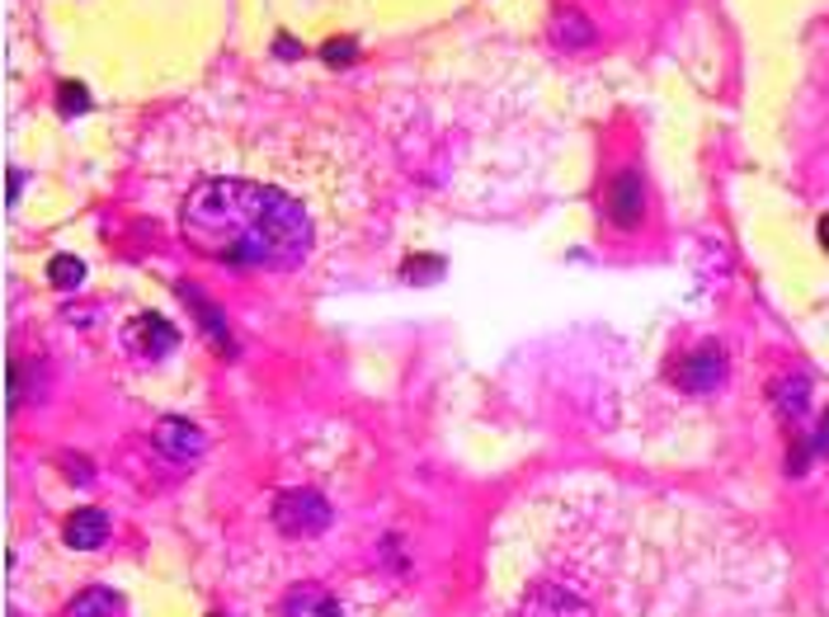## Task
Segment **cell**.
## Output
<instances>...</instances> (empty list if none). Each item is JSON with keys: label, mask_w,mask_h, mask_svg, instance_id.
<instances>
[{"label": "cell", "mask_w": 829, "mask_h": 617, "mask_svg": "<svg viewBox=\"0 0 829 617\" xmlns=\"http://www.w3.org/2000/svg\"><path fill=\"white\" fill-rule=\"evenodd\" d=\"M773 396H778V405H783L787 415H801L806 411V382L801 377L797 382H778V392H773Z\"/></svg>", "instance_id": "13"}, {"label": "cell", "mask_w": 829, "mask_h": 617, "mask_svg": "<svg viewBox=\"0 0 829 617\" xmlns=\"http://www.w3.org/2000/svg\"><path fill=\"white\" fill-rule=\"evenodd\" d=\"M47 278H52V288H81V278H85V264L76 255H57L47 264Z\"/></svg>", "instance_id": "11"}, {"label": "cell", "mask_w": 829, "mask_h": 617, "mask_svg": "<svg viewBox=\"0 0 829 617\" xmlns=\"http://www.w3.org/2000/svg\"><path fill=\"white\" fill-rule=\"evenodd\" d=\"M66 546H76V552H95V546H104V538H109V519L99 514V509H76L72 519H66Z\"/></svg>", "instance_id": "7"}, {"label": "cell", "mask_w": 829, "mask_h": 617, "mask_svg": "<svg viewBox=\"0 0 829 617\" xmlns=\"http://www.w3.org/2000/svg\"><path fill=\"white\" fill-rule=\"evenodd\" d=\"M556 39H566V43H589L594 33H589V24L580 20L575 10H566V14H561V20H556Z\"/></svg>", "instance_id": "14"}, {"label": "cell", "mask_w": 829, "mask_h": 617, "mask_svg": "<svg viewBox=\"0 0 829 617\" xmlns=\"http://www.w3.org/2000/svg\"><path fill=\"white\" fill-rule=\"evenodd\" d=\"M820 245H825V251H829V217L820 222Z\"/></svg>", "instance_id": "18"}, {"label": "cell", "mask_w": 829, "mask_h": 617, "mask_svg": "<svg viewBox=\"0 0 829 617\" xmlns=\"http://www.w3.org/2000/svg\"><path fill=\"white\" fill-rule=\"evenodd\" d=\"M679 382L688 392H716V386L726 382V354H721V344H698L693 354L679 363Z\"/></svg>", "instance_id": "4"}, {"label": "cell", "mask_w": 829, "mask_h": 617, "mask_svg": "<svg viewBox=\"0 0 829 617\" xmlns=\"http://www.w3.org/2000/svg\"><path fill=\"white\" fill-rule=\"evenodd\" d=\"M359 52H354V39H334V43H326V62L330 66H344V62H354Z\"/></svg>", "instance_id": "16"}, {"label": "cell", "mask_w": 829, "mask_h": 617, "mask_svg": "<svg viewBox=\"0 0 829 617\" xmlns=\"http://www.w3.org/2000/svg\"><path fill=\"white\" fill-rule=\"evenodd\" d=\"M274 523L288 538H316L330 528V504L316 490H288V496L274 500Z\"/></svg>", "instance_id": "2"}, {"label": "cell", "mask_w": 829, "mask_h": 617, "mask_svg": "<svg viewBox=\"0 0 829 617\" xmlns=\"http://www.w3.org/2000/svg\"><path fill=\"white\" fill-rule=\"evenodd\" d=\"M123 344L132 349L137 359H166L174 344H180V330H174L166 316H137V321H128V330H123Z\"/></svg>", "instance_id": "3"}, {"label": "cell", "mask_w": 829, "mask_h": 617, "mask_svg": "<svg viewBox=\"0 0 829 617\" xmlns=\"http://www.w3.org/2000/svg\"><path fill=\"white\" fill-rule=\"evenodd\" d=\"M156 444H161V453L174 457V462H193V457L203 453V429L189 425V419H180V415H170L156 425Z\"/></svg>", "instance_id": "6"}, {"label": "cell", "mask_w": 829, "mask_h": 617, "mask_svg": "<svg viewBox=\"0 0 829 617\" xmlns=\"http://www.w3.org/2000/svg\"><path fill=\"white\" fill-rule=\"evenodd\" d=\"M57 109H62V118H76V114L91 109V95H85V85L62 81V91H57Z\"/></svg>", "instance_id": "12"}, {"label": "cell", "mask_w": 829, "mask_h": 617, "mask_svg": "<svg viewBox=\"0 0 829 617\" xmlns=\"http://www.w3.org/2000/svg\"><path fill=\"white\" fill-rule=\"evenodd\" d=\"M20 189H24V174L10 170V203H20Z\"/></svg>", "instance_id": "17"}, {"label": "cell", "mask_w": 829, "mask_h": 617, "mask_svg": "<svg viewBox=\"0 0 829 617\" xmlns=\"http://www.w3.org/2000/svg\"><path fill=\"white\" fill-rule=\"evenodd\" d=\"M284 617H340V604L321 585H293L284 598Z\"/></svg>", "instance_id": "8"}, {"label": "cell", "mask_w": 829, "mask_h": 617, "mask_svg": "<svg viewBox=\"0 0 829 617\" xmlns=\"http://www.w3.org/2000/svg\"><path fill=\"white\" fill-rule=\"evenodd\" d=\"M820 444L829 448V415H825V425H820Z\"/></svg>", "instance_id": "19"}, {"label": "cell", "mask_w": 829, "mask_h": 617, "mask_svg": "<svg viewBox=\"0 0 829 617\" xmlns=\"http://www.w3.org/2000/svg\"><path fill=\"white\" fill-rule=\"evenodd\" d=\"M184 241L217 264L297 269L311 255V217L293 193L255 180H208L189 193Z\"/></svg>", "instance_id": "1"}, {"label": "cell", "mask_w": 829, "mask_h": 617, "mask_svg": "<svg viewBox=\"0 0 829 617\" xmlns=\"http://www.w3.org/2000/svg\"><path fill=\"white\" fill-rule=\"evenodd\" d=\"M180 297H189L193 307H199V321L213 330V344H217V354H232V330L222 326V316H217V307L208 302V297L199 292V288H189V284H180Z\"/></svg>", "instance_id": "9"}, {"label": "cell", "mask_w": 829, "mask_h": 617, "mask_svg": "<svg viewBox=\"0 0 829 617\" xmlns=\"http://www.w3.org/2000/svg\"><path fill=\"white\" fill-rule=\"evenodd\" d=\"M438 274H444V259H411V264H405V278H411V284H415V278H419V284H434Z\"/></svg>", "instance_id": "15"}, {"label": "cell", "mask_w": 829, "mask_h": 617, "mask_svg": "<svg viewBox=\"0 0 829 617\" xmlns=\"http://www.w3.org/2000/svg\"><path fill=\"white\" fill-rule=\"evenodd\" d=\"M118 613V594L109 589H85L72 608H66V617H114Z\"/></svg>", "instance_id": "10"}, {"label": "cell", "mask_w": 829, "mask_h": 617, "mask_svg": "<svg viewBox=\"0 0 829 617\" xmlns=\"http://www.w3.org/2000/svg\"><path fill=\"white\" fill-rule=\"evenodd\" d=\"M608 217L617 222V226H627V232H631V226H637L641 222V208H646V189H641V174H617V180L608 184Z\"/></svg>", "instance_id": "5"}]
</instances>
